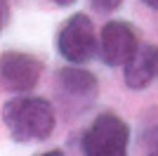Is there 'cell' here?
Returning <instances> with one entry per match:
<instances>
[{
    "label": "cell",
    "instance_id": "obj_1",
    "mask_svg": "<svg viewBox=\"0 0 158 156\" xmlns=\"http://www.w3.org/2000/svg\"><path fill=\"white\" fill-rule=\"evenodd\" d=\"M2 123L14 142H43L52 135L57 116L43 97H17L2 106Z\"/></svg>",
    "mask_w": 158,
    "mask_h": 156
},
{
    "label": "cell",
    "instance_id": "obj_2",
    "mask_svg": "<svg viewBox=\"0 0 158 156\" xmlns=\"http://www.w3.org/2000/svg\"><path fill=\"white\" fill-rule=\"evenodd\" d=\"M130 125L113 111H104L80 137L83 156H127Z\"/></svg>",
    "mask_w": 158,
    "mask_h": 156
},
{
    "label": "cell",
    "instance_id": "obj_3",
    "mask_svg": "<svg viewBox=\"0 0 158 156\" xmlns=\"http://www.w3.org/2000/svg\"><path fill=\"white\" fill-rule=\"evenodd\" d=\"M57 50L69 64H85L99 54V38L92 19L85 12H76L61 24L57 33Z\"/></svg>",
    "mask_w": 158,
    "mask_h": 156
},
{
    "label": "cell",
    "instance_id": "obj_4",
    "mask_svg": "<svg viewBox=\"0 0 158 156\" xmlns=\"http://www.w3.org/2000/svg\"><path fill=\"white\" fill-rule=\"evenodd\" d=\"M54 88L59 95V102L64 104V111H73L80 114L85 111L97 97V76L90 73L87 69H78V66H64L54 76Z\"/></svg>",
    "mask_w": 158,
    "mask_h": 156
},
{
    "label": "cell",
    "instance_id": "obj_5",
    "mask_svg": "<svg viewBox=\"0 0 158 156\" xmlns=\"http://www.w3.org/2000/svg\"><path fill=\"white\" fill-rule=\"evenodd\" d=\"M43 73V62L28 52L5 50L0 57V85L5 92L24 95L33 90Z\"/></svg>",
    "mask_w": 158,
    "mask_h": 156
},
{
    "label": "cell",
    "instance_id": "obj_6",
    "mask_svg": "<svg viewBox=\"0 0 158 156\" xmlns=\"http://www.w3.org/2000/svg\"><path fill=\"white\" fill-rule=\"evenodd\" d=\"M137 28L130 21L113 19L106 21L99 33V59L106 66H125L132 59V54L139 50Z\"/></svg>",
    "mask_w": 158,
    "mask_h": 156
},
{
    "label": "cell",
    "instance_id": "obj_7",
    "mask_svg": "<svg viewBox=\"0 0 158 156\" xmlns=\"http://www.w3.org/2000/svg\"><path fill=\"white\" fill-rule=\"evenodd\" d=\"M158 78V45L142 43L132 59L123 66V80L130 90H144Z\"/></svg>",
    "mask_w": 158,
    "mask_h": 156
},
{
    "label": "cell",
    "instance_id": "obj_8",
    "mask_svg": "<svg viewBox=\"0 0 158 156\" xmlns=\"http://www.w3.org/2000/svg\"><path fill=\"white\" fill-rule=\"evenodd\" d=\"M139 144L146 156H158V118L149 121L139 132Z\"/></svg>",
    "mask_w": 158,
    "mask_h": 156
},
{
    "label": "cell",
    "instance_id": "obj_9",
    "mask_svg": "<svg viewBox=\"0 0 158 156\" xmlns=\"http://www.w3.org/2000/svg\"><path fill=\"white\" fill-rule=\"evenodd\" d=\"M90 5H92V10H97V12L109 14V12H116V10L123 5V0H90Z\"/></svg>",
    "mask_w": 158,
    "mask_h": 156
},
{
    "label": "cell",
    "instance_id": "obj_10",
    "mask_svg": "<svg viewBox=\"0 0 158 156\" xmlns=\"http://www.w3.org/2000/svg\"><path fill=\"white\" fill-rule=\"evenodd\" d=\"M50 2H54L57 7H69V5H73L76 0H50Z\"/></svg>",
    "mask_w": 158,
    "mask_h": 156
},
{
    "label": "cell",
    "instance_id": "obj_11",
    "mask_svg": "<svg viewBox=\"0 0 158 156\" xmlns=\"http://www.w3.org/2000/svg\"><path fill=\"white\" fill-rule=\"evenodd\" d=\"M7 26V2L2 0V28Z\"/></svg>",
    "mask_w": 158,
    "mask_h": 156
},
{
    "label": "cell",
    "instance_id": "obj_12",
    "mask_svg": "<svg viewBox=\"0 0 158 156\" xmlns=\"http://www.w3.org/2000/svg\"><path fill=\"white\" fill-rule=\"evenodd\" d=\"M38 156H64V151H59V149H52V151H45V154H38Z\"/></svg>",
    "mask_w": 158,
    "mask_h": 156
},
{
    "label": "cell",
    "instance_id": "obj_13",
    "mask_svg": "<svg viewBox=\"0 0 158 156\" xmlns=\"http://www.w3.org/2000/svg\"><path fill=\"white\" fill-rule=\"evenodd\" d=\"M144 5H149V7H153V10H158V0H142Z\"/></svg>",
    "mask_w": 158,
    "mask_h": 156
}]
</instances>
